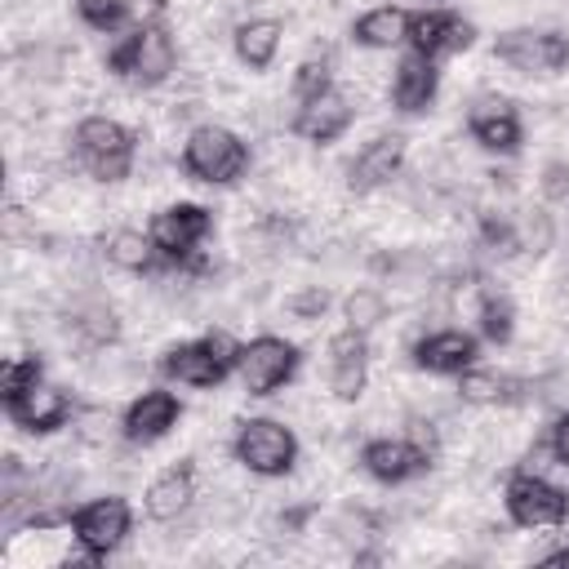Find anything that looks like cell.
Returning a JSON list of instances; mask_svg holds the SVG:
<instances>
[{"mask_svg":"<svg viewBox=\"0 0 569 569\" xmlns=\"http://www.w3.org/2000/svg\"><path fill=\"white\" fill-rule=\"evenodd\" d=\"M182 169L196 182L227 187L249 173V142L227 124H196L182 142Z\"/></svg>","mask_w":569,"mask_h":569,"instance_id":"cell-1","label":"cell"},{"mask_svg":"<svg viewBox=\"0 0 569 569\" xmlns=\"http://www.w3.org/2000/svg\"><path fill=\"white\" fill-rule=\"evenodd\" d=\"M173 67H178V49H173V36H169V27H164L160 18L133 27V31L107 53V71L129 76L133 84H147V89L164 84V80L173 76Z\"/></svg>","mask_w":569,"mask_h":569,"instance_id":"cell-2","label":"cell"},{"mask_svg":"<svg viewBox=\"0 0 569 569\" xmlns=\"http://www.w3.org/2000/svg\"><path fill=\"white\" fill-rule=\"evenodd\" d=\"M76 156L98 182H120L133 169V133L111 116H84L76 124Z\"/></svg>","mask_w":569,"mask_h":569,"instance_id":"cell-3","label":"cell"},{"mask_svg":"<svg viewBox=\"0 0 569 569\" xmlns=\"http://www.w3.org/2000/svg\"><path fill=\"white\" fill-rule=\"evenodd\" d=\"M236 360H240V347L227 333H209V338L169 347L164 360H160V369L173 382H187V387H218L236 369Z\"/></svg>","mask_w":569,"mask_h":569,"instance_id":"cell-4","label":"cell"},{"mask_svg":"<svg viewBox=\"0 0 569 569\" xmlns=\"http://www.w3.org/2000/svg\"><path fill=\"white\" fill-rule=\"evenodd\" d=\"M231 453L253 476H284L298 462V436L276 418H249V422H240Z\"/></svg>","mask_w":569,"mask_h":569,"instance_id":"cell-5","label":"cell"},{"mask_svg":"<svg viewBox=\"0 0 569 569\" xmlns=\"http://www.w3.org/2000/svg\"><path fill=\"white\" fill-rule=\"evenodd\" d=\"M133 529V511L124 498L107 493V498H89L84 507L71 511V538L80 542V551H89L93 560L111 556Z\"/></svg>","mask_w":569,"mask_h":569,"instance_id":"cell-6","label":"cell"},{"mask_svg":"<svg viewBox=\"0 0 569 569\" xmlns=\"http://www.w3.org/2000/svg\"><path fill=\"white\" fill-rule=\"evenodd\" d=\"M507 516L520 525V529H547V525H560L569 516V493L551 480H542L538 471H516L507 480Z\"/></svg>","mask_w":569,"mask_h":569,"instance_id":"cell-7","label":"cell"},{"mask_svg":"<svg viewBox=\"0 0 569 569\" xmlns=\"http://www.w3.org/2000/svg\"><path fill=\"white\" fill-rule=\"evenodd\" d=\"M236 369H240L249 396H271V391H280L298 373V347L276 338V333H262V338L240 347Z\"/></svg>","mask_w":569,"mask_h":569,"instance_id":"cell-8","label":"cell"},{"mask_svg":"<svg viewBox=\"0 0 569 569\" xmlns=\"http://www.w3.org/2000/svg\"><path fill=\"white\" fill-rule=\"evenodd\" d=\"M493 53H498V62H507V67H516V71L551 76V71H565V67H569V36L516 27V31H502V36L493 40Z\"/></svg>","mask_w":569,"mask_h":569,"instance_id":"cell-9","label":"cell"},{"mask_svg":"<svg viewBox=\"0 0 569 569\" xmlns=\"http://www.w3.org/2000/svg\"><path fill=\"white\" fill-rule=\"evenodd\" d=\"M209 231H213V213L204 204H169V209H160L151 218V231L147 236L156 240V249H160V258L169 267H182Z\"/></svg>","mask_w":569,"mask_h":569,"instance_id":"cell-10","label":"cell"},{"mask_svg":"<svg viewBox=\"0 0 569 569\" xmlns=\"http://www.w3.org/2000/svg\"><path fill=\"white\" fill-rule=\"evenodd\" d=\"M471 36H476L471 22L462 13H453V9H418V13H409V31H405L409 49L427 53V58L458 53V49L471 44Z\"/></svg>","mask_w":569,"mask_h":569,"instance_id":"cell-11","label":"cell"},{"mask_svg":"<svg viewBox=\"0 0 569 569\" xmlns=\"http://www.w3.org/2000/svg\"><path fill=\"white\" fill-rule=\"evenodd\" d=\"M178 418H182L178 396H173V391L151 387V391H142V396H138V400L124 409L120 431H124V440H133V445H151V440L169 436V431L178 427Z\"/></svg>","mask_w":569,"mask_h":569,"instance_id":"cell-12","label":"cell"},{"mask_svg":"<svg viewBox=\"0 0 569 569\" xmlns=\"http://www.w3.org/2000/svg\"><path fill=\"white\" fill-rule=\"evenodd\" d=\"M365 378H369V347H365V333L360 329H342L329 338V391L338 400H356L365 391Z\"/></svg>","mask_w":569,"mask_h":569,"instance_id":"cell-13","label":"cell"},{"mask_svg":"<svg viewBox=\"0 0 569 569\" xmlns=\"http://www.w3.org/2000/svg\"><path fill=\"white\" fill-rule=\"evenodd\" d=\"M360 462H365V471H369L373 480H382V485H400V480H409V476H418V471L431 467V458H427L409 436L369 440V445L360 449Z\"/></svg>","mask_w":569,"mask_h":569,"instance_id":"cell-14","label":"cell"},{"mask_svg":"<svg viewBox=\"0 0 569 569\" xmlns=\"http://www.w3.org/2000/svg\"><path fill=\"white\" fill-rule=\"evenodd\" d=\"M351 116H356L351 98H347V93H338V89H325L320 98L298 102L293 133H298V138H307V142H320V147H325V142H333V138H342V133H347Z\"/></svg>","mask_w":569,"mask_h":569,"instance_id":"cell-15","label":"cell"},{"mask_svg":"<svg viewBox=\"0 0 569 569\" xmlns=\"http://www.w3.org/2000/svg\"><path fill=\"white\" fill-rule=\"evenodd\" d=\"M9 409V418L22 427V431H31V436H49V431H58L67 418H71V396L62 391V387H49V382H40V387H31L27 396H18L13 405H4Z\"/></svg>","mask_w":569,"mask_h":569,"instance_id":"cell-16","label":"cell"},{"mask_svg":"<svg viewBox=\"0 0 569 569\" xmlns=\"http://www.w3.org/2000/svg\"><path fill=\"white\" fill-rule=\"evenodd\" d=\"M436 84H440V71H436V62L427 58V53H405L400 62H396V71H391V102H396V111H427L431 107V98H436Z\"/></svg>","mask_w":569,"mask_h":569,"instance_id":"cell-17","label":"cell"},{"mask_svg":"<svg viewBox=\"0 0 569 569\" xmlns=\"http://www.w3.org/2000/svg\"><path fill=\"white\" fill-rule=\"evenodd\" d=\"M405 164V138L400 133H378L373 142L360 147V156L351 160V191H373L382 182H391Z\"/></svg>","mask_w":569,"mask_h":569,"instance_id":"cell-18","label":"cell"},{"mask_svg":"<svg viewBox=\"0 0 569 569\" xmlns=\"http://www.w3.org/2000/svg\"><path fill=\"white\" fill-rule=\"evenodd\" d=\"M191 498H196V467H191V458H182V462L164 467L147 485V516L160 520V525L164 520H178L191 507Z\"/></svg>","mask_w":569,"mask_h":569,"instance_id":"cell-19","label":"cell"},{"mask_svg":"<svg viewBox=\"0 0 569 569\" xmlns=\"http://www.w3.org/2000/svg\"><path fill=\"white\" fill-rule=\"evenodd\" d=\"M480 356L476 338L462 333V329H440V333H427L418 347H413V360L427 369V373H462L471 369Z\"/></svg>","mask_w":569,"mask_h":569,"instance_id":"cell-20","label":"cell"},{"mask_svg":"<svg viewBox=\"0 0 569 569\" xmlns=\"http://www.w3.org/2000/svg\"><path fill=\"white\" fill-rule=\"evenodd\" d=\"M458 396L467 405H525L538 396V387L529 378H511V373H493V369H462Z\"/></svg>","mask_w":569,"mask_h":569,"instance_id":"cell-21","label":"cell"},{"mask_svg":"<svg viewBox=\"0 0 569 569\" xmlns=\"http://www.w3.org/2000/svg\"><path fill=\"white\" fill-rule=\"evenodd\" d=\"M467 129H471V138H476L480 147H489V151H516V147H520V120H516V111H511L502 98H489V102L471 107Z\"/></svg>","mask_w":569,"mask_h":569,"instance_id":"cell-22","label":"cell"},{"mask_svg":"<svg viewBox=\"0 0 569 569\" xmlns=\"http://www.w3.org/2000/svg\"><path fill=\"white\" fill-rule=\"evenodd\" d=\"M280 36H284V27L276 18H249L236 27V58L249 71H267L276 49H280Z\"/></svg>","mask_w":569,"mask_h":569,"instance_id":"cell-23","label":"cell"},{"mask_svg":"<svg viewBox=\"0 0 569 569\" xmlns=\"http://www.w3.org/2000/svg\"><path fill=\"white\" fill-rule=\"evenodd\" d=\"M405 31H409V13L396 4H378L351 22V40L365 49H391L405 40Z\"/></svg>","mask_w":569,"mask_h":569,"instance_id":"cell-24","label":"cell"},{"mask_svg":"<svg viewBox=\"0 0 569 569\" xmlns=\"http://www.w3.org/2000/svg\"><path fill=\"white\" fill-rule=\"evenodd\" d=\"M107 262L111 267H120V271H151L156 262H164L160 258V249H156V240L151 236H142V231H133V227H120L116 236H107Z\"/></svg>","mask_w":569,"mask_h":569,"instance_id":"cell-25","label":"cell"},{"mask_svg":"<svg viewBox=\"0 0 569 569\" xmlns=\"http://www.w3.org/2000/svg\"><path fill=\"white\" fill-rule=\"evenodd\" d=\"M40 378H44L40 356H13V360H4V365H0V400L13 405V400L27 396L31 387H40Z\"/></svg>","mask_w":569,"mask_h":569,"instance_id":"cell-26","label":"cell"},{"mask_svg":"<svg viewBox=\"0 0 569 569\" xmlns=\"http://www.w3.org/2000/svg\"><path fill=\"white\" fill-rule=\"evenodd\" d=\"M342 311H347V325L365 333V329H373V325L387 320V298H382V289H373V284H356V289L347 293Z\"/></svg>","mask_w":569,"mask_h":569,"instance_id":"cell-27","label":"cell"},{"mask_svg":"<svg viewBox=\"0 0 569 569\" xmlns=\"http://www.w3.org/2000/svg\"><path fill=\"white\" fill-rule=\"evenodd\" d=\"M71 333H76L84 347H107V342L120 338V325H116V316H111L107 307H84V311L71 316Z\"/></svg>","mask_w":569,"mask_h":569,"instance_id":"cell-28","label":"cell"},{"mask_svg":"<svg viewBox=\"0 0 569 569\" xmlns=\"http://www.w3.org/2000/svg\"><path fill=\"white\" fill-rule=\"evenodd\" d=\"M511 329H516L511 298H502V293H485V298H480V333H485L489 342H507Z\"/></svg>","mask_w":569,"mask_h":569,"instance_id":"cell-29","label":"cell"},{"mask_svg":"<svg viewBox=\"0 0 569 569\" xmlns=\"http://www.w3.org/2000/svg\"><path fill=\"white\" fill-rule=\"evenodd\" d=\"M325 89H333V71H329V58L320 53V58H307V62L293 71V98H298V102H311V98H320Z\"/></svg>","mask_w":569,"mask_h":569,"instance_id":"cell-30","label":"cell"},{"mask_svg":"<svg viewBox=\"0 0 569 569\" xmlns=\"http://www.w3.org/2000/svg\"><path fill=\"white\" fill-rule=\"evenodd\" d=\"M76 13L93 31H116L129 18V4L124 0H76Z\"/></svg>","mask_w":569,"mask_h":569,"instance_id":"cell-31","label":"cell"},{"mask_svg":"<svg viewBox=\"0 0 569 569\" xmlns=\"http://www.w3.org/2000/svg\"><path fill=\"white\" fill-rule=\"evenodd\" d=\"M520 231V249H529V253H547L551 249V240H556V222H551V213L538 204V209H529L525 213V222L516 227Z\"/></svg>","mask_w":569,"mask_h":569,"instance_id":"cell-32","label":"cell"},{"mask_svg":"<svg viewBox=\"0 0 569 569\" xmlns=\"http://www.w3.org/2000/svg\"><path fill=\"white\" fill-rule=\"evenodd\" d=\"M298 320H316V316H325V307H329V293L320 289V284H311V289H298L289 302H284Z\"/></svg>","mask_w":569,"mask_h":569,"instance_id":"cell-33","label":"cell"},{"mask_svg":"<svg viewBox=\"0 0 569 569\" xmlns=\"http://www.w3.org/2000/svg\"><path fill=\"white\" fill-rule=\"evenodd\" d=\"M542 191H547V200H560V204H569V164H547V173H542Z\"/></svg>","mask_w":569,"mask_h":569,"instance_id":"cell-34","label":"cell"},{"mask_svg":"<svg viewBox=\"0 0 569 569\" xmlns=\"http://www.w3.org/2000/svg\"><path fill=\"white\" fill-rule=\"evenodd\" d=\"M547 449H551V458H556L560 467H569V413H560V418L551 422V431H547Z\"/></svg>","mask_w":569,"mask_h":569,"instance_id":"cell-35","label":"cell"},{"mask_svg":"<svg viewBox=\"0 0 569 569\" xmlns=\"http://www.w3.org/2000/svg\"><path fill=\"white\" fill-rule=\"evenodd\" d=\"M547 565H569V547H560V551H551V556H542Z\"/></svg>","mask_w":569,"mask_h":569,"instance_id":"cell-36","label":"cell"}]
</instances>
